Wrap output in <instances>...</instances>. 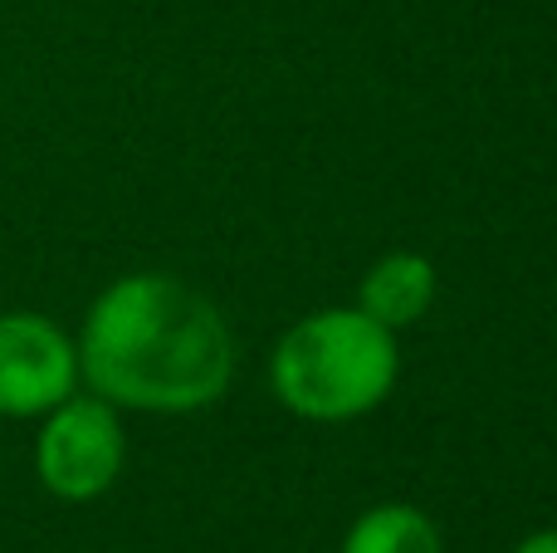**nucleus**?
Instances as JSON below:
<instances>
[{
    "instance_id": "nucleus-2",
    "label": "nucleus",
    "mask_w": 557,
    "mask_h": 553,
    "mask_svg": "<svg viewBox=\"0 0 557 553\" xmlns=\"http://www.w3.org/2000/svg\"><path fill=\"white\" fill-rule=\"evenodd\" d=\"M396 372V333L352 304L308 314L274 343L270 388L304 421H352L392 397Z\"/></svg>"
},
{
    "instance_id": "nucleus-5",
    "label": "nucleus",
    "mask_w": 557,
    "mask_h": 553,
    "mask_svg": "<svg viewBox=\"0 0 557 553\" xmlns=\"http://www.w3.org/2000/svg\"><path fill=\"white\" fill-rule=\"evenodd\" d=\"M431 304H435V265L411 250L382 255L357 284V309L392 333L421 323Z\"/></svg>"
},
{
    "instance_id": "nucleus-4",
    "label": "nucleus",
    "mask_w": 557,
    "mask_h": 553,
    "mask_svg": "<svg viewBox=\"0 0 557 553\" xmlns=\"http://www.w3.org/2000/svg\"><path fill=\"white\" fill-rule=\"evenodd\" d=\"M74 388V339L45 314H0V417H45Z\"/></svg>"
},
{
    "instance_id": "nucleus-7",
    "label": "nucleus",
    "mask_w": 557,
    "mask_h": 553,
    "mask_svg": "<svg viewBox=\"0 0 557 553\" xmlns=\"http://www.w3.org/2000/svg\"><path fill=\"white\" fill-rule=\"evenodd\" d=\"M513 553H557V529H539V534H529Z\"/></svg>"
},
{
    "instance_id": "nucleus-3",
    "label": "nucleus",
    "mask_w": 557,
    "mask_h": 553,
    "mask_svg": "<svg viewBox=\"0 0 557 553\" xmlns=\"http://www.w3.org/2000/svg\"><path fill=\"white\" fill-rule=\"evenodd\" d=\"M123 456L127 441L113 402L64 397L54 411H45V427L35 441V470L49 495L69 500V505L98 500L123 476Z\"/></svg>"
},
{
    "instance_id": "nucleus-6",
    "label": "nucleus",
    "mask_w": 557,
    "mask_h": 553,
    "mask_svg": "<svg viewBox=\"0 0 557 553\" xmlns=\"http://www.w3.org/2000/svg\"><path fill=\"white\" fill-rule=\"evenodd\" d=\"M343 553H445V544L416 505H376L347 529Z\"/></svg>"
},
{
    "instance_id": "nucleus-1",
    "label": "nucleus",
    "mask_w": 557,
    "mask_h": 553,
    "mask_svg": "<svg viewBox=\"0 0 557 553\" xmlns=\"http://www.w3.org/2000/svg\"><path fill=\"white\" fill-rule=\"evenodd\" d=\"M78 378L133 411H201L235 378V339L201 290L176 274H123L94 299L78 333Z\"/></svg>"
}]
</instances>
